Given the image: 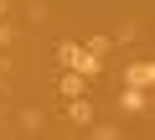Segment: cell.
I'll return each instance as SVG.
<instances>
[{"label":"cell","mask_w":155,"mask_h":140,"mask_svg":"<svg viewBox=\"0 0 155 140\" xmlns=\"http://www.w3.org/2000/svg\"><path fill=\"white\" fill-rule=\"evenodd\" d=\"M5 42H11V26H5V21H0V47H5Z\"/></svg>","instance_id":"obj_6"},{"label":"cell","mask_w":155,"mask_h":140,"mask_svg":"<svg viewBox=\"0 0 155 140\" xmlns=\"http://www.w3.org/2000/svg\"><path fill=\"white\" fill-rule=\"evenodd\" d=\"M124 78H129V88H145V94H150V83H155V67H150V62H129V73H124Z\"/></svg>","instance_id":"obj_2"},{"label":"cell","mask_w":155,"mask_h":140,"mask_svg":"<svg viewBox=\"0 0 155 140\" xmlns=\"http://www.w3.org/2000/svg\"><path fill=\"white\" fill-rule=\"evenodd\" d=\"M0 83H5V73H0Z\"/></svg>","instance_id":"obj_7"},{"label":"cell","mask_w":155,"mask_h":140,"mask_svg":"<svg viewBox=\"0 0 155 140\" xmlns=\"http://www.w3.org/2000/svg\"><path fill=\"white\" fill-rule=\"evenodd\" d=\"M62 94H67V99H78V94H83V73H72V67H67V78H62Z\"/></svg>","instance_id":"obj_4"},{"label":"cell","mask_w":155,"mask_h":140,"mask_svg":"<svg viewBox=\"0 0 155 140\" xmlns=\"http://www.w3.org/2000/svg\"><path fill=\"white\" fill-rule=\"evenodd\" d=\"M57 57H62V67H72V73H98V52H88V47H72V42H62L57 47Z\"/></svg>","instance_id":"obj_1"},{"label":"cell","mask_w":155,"mask_h":140,"mask_svg":"<svg viewBox=\"0 0 155 140\" xmlns=\"http://www.w3.org/2000/svg\"><path fill=\"white\" fill-rule=\"evenodd\" d=\"M119 104H124L129 114H140V109H145L150 99H145V88H124V94H119Z\"/></svg>","instance_id":"obj_3"},{"label":"cell","mask_w":155,"mask_h":140,"mask_svg":"<svg viewBox=\"0 0 155 140\" xmlns=\"http://www.w3.org/2000/svg\"><path fill=\"white\" fill-rule=\"evenodd\" d=\"M67 114H72V119H78V125H93V109H88V104H83V99H72V109H67Z\"/></svg>","instance_id":"obj_5"}]
</instances>
